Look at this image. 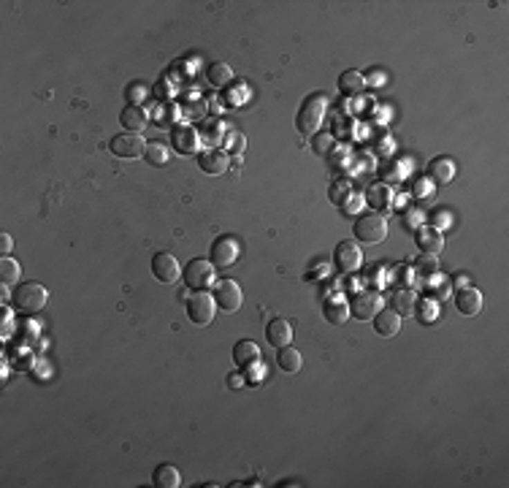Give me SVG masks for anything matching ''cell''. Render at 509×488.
<instances>
[{
	"label": "cell",
	"instance_id": "obj_1",
	"mask_svg": "<svg viewBox=\"0 0 509 488\" xmlns=\"http://www.w3.org/2000/svg\"><path fill=\"white\" fill-rule=\"evenodd\" d=\"M325 106H328V103H325V96H322V93H312V96L301 103L298 117H295V125H298V130H301L304 136H315V133H320V125H322V120H325Z\"/></svg>",
	"mask_w": 509,
	"mask_h": 488
},
{
	"label": "cell",
	"instance_id": "obj_2",
	"mask_svg": "<svg viewBox=\"0 0 509 488\" xmlns=\"http://www.w3.org/2000/svg\"><path fill=\"white\" fill-rule=\"evenodd\" d=\"M49 293L41 282H22L14 288V309L22 315H35L46 307Z\"/></svg>",
	"mask_w": 509,
	"mask_h": 488
},
{
	"label": "cell",
	"instance_id": "obj_3",
	"mask_svg": "<svg viewBox=\"0 0 509 488\" xmlns=\"http://www.w3.org/2000/svg\"><path fill=\"white\" fill-rule=\"evenodd\" d=\"M352 233L363 244H380V242H385V236H387V220H385V215H380V212H366V215H360L355 220Z\"/></svg>",
	"mask_w": 509,
	"mask_h": 488
},
{
	"label": "cell",
	"instance_id": "obj_4",
	"mask_svg": "<svg viewBox=\"0 0 509 488\" xmlns=\"http://www.w3.org/2000/svg\"><path fill=\"white\" fill-rule=\"evenodd\" d=\"M214 263L206 258H195L190 260L185 269H182V277H185V285L190 288V291H209L212 285H214Z\"/></svg>",
	"mask_w": 509,
	"mask_h": 488
},
{
	"label": "cell",
	"instance_id": "obj_5",
	"mask_svg": "<svg viewBox=\"0 0 509 488\" xmlns=\"http://www.w3.org/2000/svg\"><path fill=\"white\" fill-rule=\"evenodd\" d=\"M239 253H241V244L236 236L230 233H223L212 242V250H209V260L214 263V269H230L236 260H239Z\"/></svg>",
	"mask_w": 509,
	"mask_h": 488
},
{
	"label": "cell",
	"instance_id": "obj_6",
	"mask_svg": "<svg viewBox=\"0 0 509 488\" xmlns=\"http://www.w3.org/2000/svg\"><path fill=\"white\" fill-rule=\"evenodd\" d=\"M214 315H217V304H214V298L206 291L192 293L187 298V318L195 325H209L214 320Z\"/></svg>",
	"mask_w": 509,
	"mask_h": 488
},
{
	"label": "cell",
	"instance_id": "obj_7",
	"mask_svg": "<svg viewBox=\"0 0 509 488\" xmlns=\"http://www.w3.org/2000/svg\"><path fill=\"white\" fill-rule=\"evenodd\" d=\"M214 304H217L220 312H228V315L239 312L241 304H244V293L239 288V282H233V280L217 282V285H214Z\"/></svg>",
	"mask_w": 509,
	"mask_h": 488
},
{
	"label": "cell",
	"instance_id": "obj_8",
	"mask_svg": "<svg viewBox=\"0 0 509 488\" xmlns=\"http://www.w3.org/2000/svg\"><path fill=\"white\" fill-rule=\"evenodd\" d=\"M382 309L380 293L374 291H358L350 301V315L358 320H374V315Z\"/></svg>",
	"mask_w": 509,
	"mask_h": 488
},
{
	"label": "cell",
	"instance_id": "obj_9",
	"mask_svg": "<svg viewBox=\"0 0 509 488\" xmlns=\"http://www.w3.org/2000/svg\"><path fill=\"white\" fill-rule=\"evenodd\" d=\"M363 263V253L355 242H339L336 250H333V266L342 271V274H355Z\"/></svg>",
	"mask_w": 509,
	"mask_h": 488
},
{
	"label": "cell",
	"instance_id": "obj_10",
	"mask_svg": "<svg viewBox=\"0 0 509 488\" xmlns=\"http://www.w3.org/2000/svg\"><path fill=\"white\" fill-rule=\"evenodd\" d=\"M109 150L114 158H122V161H136L144 155V141L136 136V133H120L109 141Z\"/></svg>",
	"mask_w": 509,
	"mask_h": 488
},
{
	"label": "cell",
	"instance_id": "obj_11",
	"mask_svg": "<svg viewBox=\"0 0 509 488\" xmlns=\"http://www.w3.org/2000/svg\"><path fill=\"white\" fill-rule=\"evenodd\" d=\"M152 274L163 285H174L179 280V274H182V266L168 250H163V253H155V258H152Z\"/></svg>",
	"mask_w": 509,
	"mask_h": 488
},
{
	"label": "cell",
	"instance_id": "obj_12",
	"mask_svg": "<svg viewBox=\"0 0 509 488\" xmlns=\"http://www.w3.org/2000/svg\"><path fill=\"white\" fill-rule=\"evenodd\" d=\"M455 309H458L461 315H466V318L477 315L479 309H482V293H479L477 288H472V285L458 288V291H455Z\"/></svg>",
	"mask_w": 509,
	"mask_h": 488
},
{
	"label": "cell",
	"instance_id": "obj_13",
	"mask_svg": "<svg viewBox=\"0 0 509 488\" xmlns=\"http://www.w3.org/2000/svg\"><path fill=\"white\" fill-rule=\"evenodd\" d=\"M266 342L271 345V347H287L290 342H293V325L290 320L285 318H274V320H268L266 325Z\"/></svg>",
	"mask_w": 509,
	"mask_h": 488
},
{
	"label": "cell",
	"instance_id": "obj_14",
	"mask_svg": "<svg viewBox=\"0 0 509 488\" xmlns=\"http://www.w3.org/2000/svg\"><path fill=\"white\" fill-rule=\"evenodd\" d=\"M414 242H417L420 253H428V255H436V253L445 247V236H442V231H439V228H431V226L417 228Z\"/></svg>",
	"mask_w": 509,
	"mask_h": 488
},
{
	"label": "cell",
	"instance_id": "obj_15",
	"mask_svg": "<svg viewBox=\"0 0 509 488\" xmlns=\"http://www.w3.org/2000/svg\"><path fill=\"white\" fill-rule=\"evenodd\" d=\"M228 152L225 150H206V152H201L198 155V168L203 171V174H212V177H220L228 171Z\"/></svg>",
	"mask_w": 509,
	"mask_h": 488
},
{
	"label": "cell",
	"instance_id": "obj_16",
	"mask_svg": "<svg viewBox=\"0 0 509 488\" xmlns=\"http://www.w3.org/2000/svg\"><path fill=\"white\" fill-rule=\"evenodd\" d=\"M260 361V347H257V342L252 339H241V342H236L233 345V363L239 366V369H250Z\"/></svg>",
	"mask_w": 509,
	"mask_h": 488
},
{
	"label": "cell",
	"instance_id": "obj_17",
	"mask_svg": "<svg viewBox=\"0 0 509 488\" xmlns=\"http://www.w3.org/2000/svg\"><path fill=\"white\" fill-rule=\"evenodd\" d=\"M198 130L190 128V125H182V128L174 130V136H171V144H174V150L179 152V155H192L195 150H198Z\"/></svg>",
	"mask_w": 509,
	"mask_h": 488
},
{
	"label": "cell",
	"instance_id": "obj_18",
	"mask_svg": "<svg viewBox=\"0 0 509 488\" xmlns=\"http://www.w3.org/2000/svg\"><path fill=\"white\" fill-rule=\"evenodd\" d=\"M374 331H377L380 336H385V339H387V336H396V334L401 331V315L382 307L380 312L374 315Z\"/></svg>",
	"mask_w": 509,
	"mask_h": 488
},
{
	"label": "cell",
	"instance_id": "obj_19",
	"mask_svg": "<svg viewBox=\"0 0 509 488\" xmlns=\"http://www.w3.org/2000/svg\"><path fill=\"white\" fill-rule=\"evenodd\" d=\"M120 123H122V128L127 133H141V130L147 128L149 117H147V111L141 106H125L122 114H120Z\"/></svg>",
	"mask_w": 509,
	"mask_h": 488
},
{
	"label": "cell",
	"instance_id": "obj_20",
	"mask_svg": "<svg viewBox=\"0 0 509 488\" xmlns=\"http://www.w3.org/2000/svg\"><path fill=\"white\" fill-rule=\"evenodd\" d=\"M322 315H325V320L331 325L347 323V318H350V304H347L344 298H331V301H325Z\"/></svg>",
	"mask_w": 509,
	"mask_h": 488
},
{
	"label": "cell",
	"instance_id": "obj_21",
	"mask_svg": "<svg viewBox=\"0 0 509 488\" xmlns=\"http://www.w3.org/2000/svg\"><path fill=\"white\" fill-rule=\"evenodd\" d=\"M152 483L158 488H179L182 486V475L171 464H158L155 472H152Z\"/></svg>",
	"mask_w": 509,
	"mask_h": 488
},
{
	"label": "cell",
	"instance_id": "obj_22",
	"mask_svg": "<svg viewBox=\"0 0 509 488\" xmlns=\"http://www.w3.org/2000/svg\"><path fill=\"white\" fill-rule=\"evenodd\" d=\"M414 307H417V296L409 288H401V291H396L390 296V309L398 312L401 318L404 315H414Z\"/></svg>",
	"mask_w": 509,
	"mask_h": 488
},
{
	"label": "cell",
	"instance_id": "obj_23",
	"mask_svg": "<svg viewBox=\"0 0 509 488\" xmlns=\"http://www.w3.org/2000/svg\"><path fill=\"white\" fill-rule=\"evenodd\" d=\"M428 174H431V179H436L439 185H447V182H452V177H455V163L445 158V155H439V158H434V161L428 163Z\"/></svg>",
	"mask_w": 509,
	"mask_h": 488
},
{
	"label": "cell",
	"instance_id": "obj_24",
	"mask_svg": "<svg viewBox=\"0 0 509 488\" xmlns=\"http://www.w3.org/2000/svg\"><path fill=\"white\" fill-rule=\"evenodd\" d=\"M277 366L285 372V374H298L301 372V366H304V358L301 353L295 350V347H279V353H277Z\"/></svg>",
	"mask_w": 509,
	"mask_h": 488
},
{
	"label": "cell",
	"instance_id": "obj_25",
	"mask_svg": "<svg viewBox=\"0 0 509 488\" xmlns=\"http://www.w3.org/2000/svg\"><path fill=\"white\" fill-rule=\"evenodd\" d=\"M339 90H342L344 96H360V93L366 90V76H363L360 71H344V73L339 76Z\"/></svg>",
	"mask_w": 509,
	"mask_h": 488
},
{
	"label": "cell",
	"instance_id": "obj_26",
	"mask_svg": "<svg viewBox=\"0 0 509 488\" xmlns=\"http://www.w3.org/2000/svg\"><path fill=\"white\" fill-rule=\"evenodd\" d=\"M206 82L212 87H228L233 82V68L228 63H212L206 68Z\"/></svg>",
	"mask_w": 509,
	"mask_h": 488
},
{
	"label": "cell",
	"instance_id": "obj_27",
	"mask_svg": "<svg viewBox=\"0 0 509 488\" xmlns=\"http://www.w3.org/2000/svg\"><path fill=\"white\" fill-rule=\"evenodd\" d=\"M390 201H393V193H390V188H387L385 182H377V185H371V188L366 190V204L374 206V209L390 206Z\"/></svg>",
	"mask_w": 509,
	"mask_h": 488
},
{
	"label": "cell",
	"instance_id": "obj_28",
	"mask_svg": "<svg viewBox=\"0 0 509 488\" xmlns=\"http://www.w3.org/2000/svg\"><path fill=\"white\" fill-rule=\"evenodd\" d=\"M19 274H22V266H19V260L3 255V260H0V282H3L6 288H11V285H19Z\"/></svg>",
	"mask_w": 509,
	"mask_h": 488
},
{
	"label": "cell",
	"instance_id": "obj_29",
	"mask_svg": "<svg viewBox=\"0 0 509 488\" xmlns=\"http://www.w3.org/2000/svg\"><path fill=\"white\" fill-rule=\"evenodd\" d=\"M171 158V152H168V147L165 144H160V141H147L144 144V161L152 163V165H165Z\"/></svg>",
	"mask_w": 509,
	"mask_h": 488
},
{
	"label": "cell",
	"instance_id": "obj_30",
	"mask_svg": "<svg viewBox=\"0 0 509 488\" xmlns=\"http://www.w3.org/2000/svg\"><path fill=\"white\" fill-rule=\"evenodd\" d=\"M414 315L420 318V323H431V320H436V315H439L436 301H434V298H423V301H417Z\"/></svg>",
	"mask_w": 509,
	"mask_h": 488
},
{
	"label": "cell",
	"instance_id": "obj_31",
	"mask_svg": "<svg viewBox=\"0 0 509 488\" xmlns=\"http://www.w3.org/2000/svg\"><path fill=\"white\" fill-rule=\"evenodd\" d=\"M225 147H228V152H233L236 158L244 152V147H247V138H244V133L241 130H228L225 133Z\"/></svg>",
	"mask_w": 509,
	"mask_h": 488
},
{
	"label": "cell",
	"instance_id": "obj_32",
	"mask_svg": "<svg viewBox=\"0 0 509 488\" xmlns=\"http://www.w3.org/2000/svg\"><path fill=\"white\" fill-rule=\"evenodd\" d=\"M350 185L347 182H333L331 188H328V198H331V204H336V206H344L347 201H350Z\"/></svg>",
	"mask_w": 509,
	"mask_h": 488
},
{
	"label": "cell",
	"instance_id": "obj_33",
	"mask_svg": "<svg viewBox=\"0 0 509 488\" xmlns=\"http://www.w3.org/2000/svg\"><path fill=\"white\" fill-rule=\"evenodd\" d=\"M414 266H417V274H423V277L439 271V260H436V255H428V253H420V258H417Z\"/></svg>",
	"mask_w": 509,
	"mask_h": 488
},
{
	"label": "cell",
	"instance_id": "obj_34",
	"mask_svg": "<svg viewBox=\"0 0 509 488\" xmlns=\"http://www.w3.org/2000/svg\"><path fill=\"white\" fill-rule=\"evenodd\" d=\"M312 150H315L317 155H328V152L333 150V136H331V133H315V136H312Z\"/></svg>",
	"mask_w": 509,
	"mask_h": 488
},
{
	"label": "cell",
	"instance_id": "obj_35",
	"mask_svg": "<svg viewBox=\"0 0 509 488\" xmlns=\"http://www.w3.org/2000/svg\"><path fill=\"white\" fill-rule=\"evenodd\" d=\"M125 96H127V100H130V106H138V103L147 98V84H144V82H133V84H127Z\"/></svg>",
	"mask_w": 509,
	"mask_h": 488
},
{
	"label": "cell",
	"instance_id": "obj_36",
	"mask_svg": "<svg viewBox=\"0 0 509 488\" xmlns=\"http://www.w3.org/2000/svg\"><path fill=\"white\" fill-rule=\"evenodd\" d=\"M428 223H434L431 228H445V226H450V223H452V215H450L447 209H436V212H431Z\"/></svg>",
	"mask_w": 509,
	"mask_h": 488
},
{
	"label": "cell",
	"instance_id": "obj_37",
	"mask_svg": "<svg viewBox=\"0 0 509 488\" xmlns=\"http://www.w3.org/2000/svg\"><path fill=\"white\" fill-rule=\"evenodd\" d=\"M203 133H206V138H209V141H220V138H223V136H220V133H223V125H220L217 120H214V123H206Z\"/></svg>",
	"mask_w": 509,
	"mask_h": 488
},
{
	"label": "cell",
	"instance_id": "obj_38",
	"mask_svg": "<svg viewBox=\"0 0 509 488\" xmlns=\"http://www.w3.org/2000/svg\"><path fill=\"white\" fill-rule=\"evenodd\" d=\"M176 111H179V109H176V103H168V109H165V111H160V114H165V117L160 120V125H168V123H174V120H176Z\"/></svg>",
	"mask_w": 509,
	"mask_h": 488
},
{
	"label": "cell",
	"instance_id": "obj_39",
	"mask_svg": "<svg viewBox=\"0 0 509 488\" xmlns=\"http://www.w3.org/2000/svg\"><path fill=\"white\" fill-rule=\"evenodd\" d=\"M11 247H14V239H11L8 233H0V253H3V255H8V253H11Z\"/></svg>",
	"mask_w": 509,
	"mask_h": 488
},
{
	"label": "cell",
	"instance_id": "obj_40",
	"mask_svg": "<svg viewBox=\"0 0 509 488\" xmlns=\"http://www.w3.org/2000/svg\"><path fill=\"white\" fill-rule=\"evenodd\" d=\"M404 220H409V223H404V226H417V220H420V212H414V209L404 212Z\"/></svg>",
	"mask_w": 509,
	"mask_h": 488
},
{
	"label": "cell",
	"instance_id": "obj_41",
	"mask_svg": "<svg viewBox=\"0 0 509 488\" xmlns=\"http://www.w3.org/2000/svg\"><path fill=\"white\" fill-rule=\"evenodd\" d=\"M11 334V309H6V318H3V336Z\"/></svg>",
	"mask_w": 509,
	"mask_h": 488
},
{
	"label": "cell",
	"instance_id": "obj_42",
	"mask_svg": "<svg viewBox=\"0 0 509 488\" xmlns=\"http://www.w3.org/2000/svg\"><path fill=\"white\" fill-rule=\"evenodd\" d=\"M425 193H428V188H425V182L420 179V182L414 185V195H425Z\"/></svg>",
	"mask_w": 509,
	"mask_h": 488
}]
</instances>
